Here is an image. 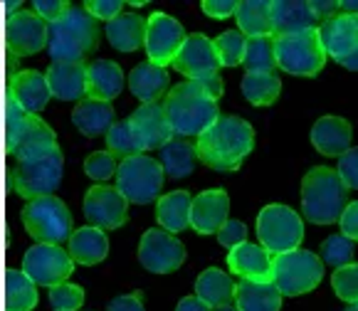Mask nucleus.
<instances>
[{
  "mask_svg": "<svg viewBox=\"0 0 358 311\" xmlns=\"http://www.w3.org/2000/svg\"><path fill=\"white\" fill-rule=\"evenodd\" d=\"M164 111L169 119L173 136H201L217 116V101H213L198 82H180L166 94Z\"/></svg>",
  "mask_w": 358,
  "mask_h": 311,
  "instance_id": "obj_4",
  "label": "nucleus"
},
{
  "mask_svg": "<svg viewBox=\"0 0 358 311\" xmlns=\"http://www.w3.org/2000/svg\"><path fill=\"white\" fill-rule=\"evenodd\" d=\"M319 43H322L327 57L336 59L338 64L358 48V17L338 13L329 20L319 22Z\"/></svg>",
  "mask_w": 358,
  "mask_h": 311,
  "instance_id": "obj_18",
  "label": "nucleus"
},
{
  "mask_svg": "<svg viewBox=\"0 0 358 311\" xmlns=\"http://www.w3.org/2000/svg\"><path fill=\"white\" fill-rule=\"evenodd\" d=\"M67 252L72 257V262L92 267V264H99L109 254V238H106V232L99 230V227H92V225L79 227V230L72 232V238H69Z\"/></svg>",
  "mask_w": 358,
  "mask_h": 311,
  "instance_id": "obj_30",
  "label": "nucleus"
},
{
  "mask_svg": "<svg viewBox=\"0 0 358 311\" xmlns=\"http://www.w3.org/2000/svg\"><path fill=\"white\" fill-rule=\"evenodd\" d=\"M255 146V131L240 116L220 114L206 131L198 136L195 153L213 171L230 173L243 166Z\"/></svg>",
  "mask_w": 358,
  "mask_h": 311,
  "instance_id": "obj_1",
  "label": "nucleus"
},
{
  "mask_svg": "<svg viewBox=\"0 0 358 311\" xmlns=\"http://www.w3.org/2000/svg\"><path fill=\"white\" fill-rule=\"evenodd\" d=\"M195 161H198L195 143L185 141V138L173 136L166 146H161V168L169 178H188L195 171Z\"/></svg>",
  "mask_w": 358,
  "mask_h": 311,
  "instance_id": "obj_34",
  "label": "nucleus"
},
{
  "mask_svg": "<svg viewBox=\"0 0 358 311\" xmlns=\"http://www.w3.org/2000/svg\"><path fill=\"white\" fill-rule=\"evenodd\" d=\"M8 10H10V15H13V13H17V10H22V3H20V0H8Z\"/></svg>",
  "mask_w": 358,
  "mask_h": 311,
  "instance_id": "obj_57",
  "label": "nucleus"
},
{
  "mask_svg": "<svg viewBox=\"0 0 358 311\" xmlns=\"http://www.w3.org/2000/svg\"><path fill=\"white\" fill-rule=\"evenodd\" d=\"M213 311H237L235 304H227V306H220V309H213Z\"/></svg>",
  "mask_w": 358,
  "mask_h": 311,
  "instance_id": "obj_58",
  "label": "nucleus"
},
{
  "mask_svg": "<svg viewBox=\"0 0 358 311\" xmlns=\"http://www.w3.org/2000/svg\"><path fill=\"white\" fill-rule=\"evenodd\" d=\"M99 45V22L82 6H72L67 15L48 25V52L52 62L85 64V57Z\"/></svg>",
  "mask_w": 358,
  "mask_h": 311,
  "instance_id": "obj_2",
  "label": "nucleus"
},
{
  "mask_svg": "<svg viewBox=\"0 0 358 311\" xmlns=\"http://www.w3.org/2000/svg\"><path fill=\"white\" fill-rule=\"evenodd\" d=\"M243 64L248 72H277L274 37H248Z\"/></svg>",
  "mask_w": 358,
  "mask_h": 311,
  "instance_id": "obj_38",
  "label": "nucleus"
},
{
  "mask_svg": "<svg viewBox=\"0 0 358 311\" xmlns=\"http://www.w3.org/2000/svg\"><path fill=\"white\" fill-rule=\"evenodd\" d=\"M164 168L151 156H131L124 159L116 168V190L127 198V203L148 205L158 198V190L164 188Z\"/></svg>",
  "mask_w": 358,
  "mask_h": 311,
  "instance_id": "obj_10",
  "label": "nucleus"
},
{
  "mask_svg": "<svg viewBox=\"0 0 358 311\" xmlns=\"http://www.w3.org/2000/svg\"><path fill=\"white\" fill-rule=\"evenodd\" d=\"M48 48V22L32 10H17L8 20V50L13 57H30Z\"/></svg>",
  "mask_w": 358,
  "mask_h": 311,
  "instance_id": "obj_17",
  "label": "nucleus"
},
{
  "mask_svg": "<svg viewBox=\"0 0 358 311\" xmlns=\"http://www.w3.org/2000/svg\"><path fill=\"white\" fill-rule=\"evenodd\" d=\"M82 8H85L96 22L99 20L109 22L124 13V0H87Z\"/></svg>",
  "mask_w": 358,
  "mask_h": 311,
  "instance_id": "obj_46",
  "label": "nucleus"
},
{
  "mask_svg": "<svg viewBox=\"0 0 358 311\" xmlns=\"http://www.w3.org/2000/svg\"><path fill=\"white\" fill-rule=\"evenodd\" d=\"M22 225L37 245H62L72 238V215L59 198H35L22 210Z\"/></svg>",
  "mask_w": 358,
  "mask_h": 311,
  "instance_id": "obj_7",
  "label": "nucleus"
},
{
  "mask_svg": "<svg viewBox=\"0 0 358 311\" xmlns=\"http://www.w3.org/2000/svg\"><path fill=\"white\" fill-rule=\"evenodd\" d=\"M129 89L141 104H158L171 92V77L166 67L153 62H141L129 74Z\"/></svg>",
  "mask_w": 358,
  "mask_h": 311,
  "instance_id": "obj_24",
  "label": "nucleus"
},
{
  "mask_svg": "<svg viewBox=\"0 0 358 311\" xmlns=\"http://www.w3.org/2000/svg\"><path fill=\"white\" fill-rule=\"evenodd\" d=\"M257 240L272 257L296 249L304 240V220L289 205H264L257 215Z\"/></svg>",
  "mask_w": 358,
  "mask_h": 311,
  "instance_id": "obj_9",
  "label": "nucleus"
},
{
  "mask_svg": "<svg viewBox=\"0 0 358 311\" xmlns=\"http://www.w3.org/2000/svg\"><path fill=\"white\" fill-rule=\"evenodd\" d=\"M106 311H146V309H143L141 294H124V296L111 299Z\"/></svg>",
  "mask_w": 358,
  "mask_h": 311,
  "instance_id": "obj_52",
  "label": "nucleus"
},
{
  "mask_svg": "<svg viewBox=\"0 0 358 311\" xmlns=\"http://www.w3.org/2000/svg\"><path fill=\"white\" fill-rule=\"evenodd\" d=\"M138 262L153 275H171L185 262V247L166 230H146L138 243Z\"/></svg>",
  "mask_w": 358,
  "mask_h": 311,
  "instance_id": "obj_13",
  "label": "nucleus"
},
{
  "mask_svg": "<svg viewBox=\"0 0 358 311\" xmlns=\"http://www.w3.org/2000/svg\"><path fill=\"white\" fill-rule=\"evenodd\" d=\"M85 215L92 227L99 230H116L122 227L129 217L127 198L111 185H94L85 196Z\"/></svg>",
  "mask_w": 358,
  "mask_h": 311,
  "instance_id": "obj_16",
  "label": "nucleus"
},
{
  "mask_svg": "<svg viewBox=\"0 0 358 311\" xmlns=\"http://www.w3.org/2000/svg\"><path fill=\"white\" fill-rule=\"evenodd\" d=\"M235 17L237 30L245 37H272L269 0H240Z\"/></svg>",
  "mask_w": 358,
  "mask_h": 311,
  "instance_id": "obj_35",
  "label": "nucleus"
},
{
  "mask_svg": "<svg viewBox=\"0 0 358 311\" xmlns=\"http://www.w3.org/2000/svg\"><path fill=\"white\" fill-rule=\"evenodd\" d=\"M85 304V289L79 284H57L50 289V306L52 311H77Z\"/></svg>",
  "mask_w": 358,
  "mask_h": 311,
  "instance_id": "obj_43",
  "label": "nucleus"
},
{
  "mask_svg": "<svg viewBox=\"0 0 358 311\" xmlns=\"http://www.w3.org/2000/svg\"><path fill=\"white\" fill-rule=\"evenodd\" d=\"M173 67L180 74H185L190 82H201L208 77H215L220 64H217V55L213 48V40L201 32L185 35L183 45H180L178 55L173 59Z\"/></svg>",
  "mask_w": 358,
  "mask_h": 311,
  "instance_id": "obj_15",
  "label": "nucleus"
},
{
  "mask_svg": "<svg viewBox=\"0 0 358 311\" xmlns=\"http://www.w3.org/2000/svg\"><path fill=\"white\" fill-rule=\"evenodd\" d=\"M269 22L272 37L299 35L319 27L309 10V0H269Z\"/></svg>",
  "mask_w": 358,
  "mask_h": 311,
  "instance_id": "obj_22",
  "label": "nucleus"
},
{
  "mask_svg": "<svg viewBox=\"0 0 358 311\" xmlns=\"http://www.w3.org/2000/svg\"><path fill=\"white\" fill-rule=\"evenodd\" d=\"M198 87H201V89L206 92V94L210 96L213 101H217L222 96V80H220V74H215V77H208V80H201V82H198Z\"/></svg>",
  "mask_w": 358,
  "mask_h": 311,
  "instance_id": "obj_53",
  "label": "nucleus"
},
{
  "mask_svg": "<svg viewBox=\"0 0 358 311\" xmlns=\"http://www.w3.org/2000/svg\"><path fill=\"white\" fill-rule=\"evenodd\" d=\"M274 62L282 72L294 77H316L327 64V52L319 43V32L274 37Z\"/></svg>",
  "mask_w": 358,
  "mask_h": 311,
  "instance_id": "obj_8",
  "label": "nucleus"
},
{
  "mask_svg": "<svg viewBox=\"0 0 358 311\" xmlns=\"http://www.w3.org/2000/svg\"><path fill=\"white\" fill-rule=\"evenodd\" d=\"M183 40L185 30L176 17L166 15V13H153L146 20V43H143V48H146L148 62L158 64V67L173 64Z\"/></svg>",
  "mask_w": 358,
  "mask_h": 311,
  "instance_id": "obj_14",
  "label": "nucleus"
},
{
  "mask_svg": "<svg viewBox=\"0 0 358 311\" xmlns=\"http://www.w3.org/2000/svg\"><path fill=\"white\" fill-rule=\"evenodd\" d=\"M331 287L338 299L346 301V304L358 301V262H351L341 269H334Z\"/></svg>",
  "mask_w": 358,
  "mask_h": 311,
  "instance_id": "obj_42",
  "label": "nucleus"
},
{
  "mask_svg": "<svg viewBox=\"0 0 358 311\" xmlns=\"http://www.w3.org/2000/svg\"><path fill=\"white\" fill-rule=\"evenodd\" d=\"M245 43H248V37L237 30V27L235 30H225L222 35H217V40H213V48H215V55H217V64H220V67H237V64H243Z\"/></svg>",
  "mask_w": 358,
  "mask_h": 311,
  "instance_id": "obj_40",
  "label": "nucleus"
},
{
  "mask_svg": "<svg viewBox=\"0 0 358 311\" xmlns=\"http://www.w3.org/2000/svg\"><path fill=\"white\" fill-rule=\"evenodd\" d=\"M57 146V136L40 116L22 111L15 101H8V151L13 159Z\"/></svg>",
  "mask_w": 358,
  "mask_h": 311,
  "instance_id": "obj_11",
  "label": "nucleus"
},
{
  "mask_svg": "<svg viewBox=\"0 0 358 311\" xmlns=\"http://www.w3.org/2000/svg\"><path fill=\"white\" fill-rule=\"evenodd\" d=\"M22 272L37 287H57L69 280L74 272V262L67 249L59 245H32L22 257Z\"/></svg>",
  "mask_w": 358,
  "mask_h": 311,
  "instance_id": "obj_12",
  "label": "nucleus"
},
{
  "mask_svg": "<svg viewBox=\"0 0 358 311\" xmlns=\"http://www.w3.org/2000/svg\"><path fill=\"white\" fill-rule=\"evenodd\" d=\"M341 67H346V69H351V72H358V48L353 50L351 55H348L346 59L341 62Z\"/></svg>",
  "mask_w": 358,
  "mask_h": 311,
  "instance_id": "obj_56",
  "label": "nucleus"
},
{
  "mask_svg": "<svg viewBox=\"0 0 358 311\" xmlns=\"http://www.w3.org/2000/svg\"><path fill=\"white\" fill-rule=\"evenodd\" d=\"M106 148H109L111 156H122L124 159H131V156H141L143 146L141 141L136 138V133H134L131 124H129V119H124V122H114V126L106 131Z\"/></svg>",
  "mask_w": 358,
  "mask_h": 311,
  "instance_id": "obj_39",
  "label": "nucleus"
},
{
  "mask_svg": "<svg viewBox=\"0 0 358 311\" xmlns=\"http://www.w3.org/2000/svg\"><path fill=\"white\" fill-rule=\"evenodd\" d=\"M243 96L255 106H269L280 99L282 80L277 72H248L243 77Z\"/></svg>",
  "mask_w": 358,
  "mask_h": 311,
  "instance_id": "obj_36",
  "label": "nucleus"
},
{
  "mask_svg": "<svg viewBox=\"0 0 358 311\" xmlns=\"http://www.w3.org/2000/svg\"><path fill=\"white\" fill-rule=\"evenodd\" d=\"M215 235H217V243L227 249L248 243V227H245V222H240V220H227Z\"/></svg>",
  "mask_w": 358,
  "mask_h": 311,
  "instance_id": "obj_47",
  "label": "nucleus"
},
{
  "mask_svg": "<svg viewBox=\"0 0 358 311\" xmlns=\"http://www.w3.org/2000/svg\"><path fill=\"white\" fill-rule=\"evenodd\" d=\"M309 10H311V15H314L316 25H319V22L338 15L341 8H338V0H309Z\"/></svg>",
  "mask_w": 358,
  "mask_h": 311,
  "instance_id": "obj_51",
  "label": "nucleus"
},
{
  "mask_svg": "<svg viewBox=\"0 0 358 311\" xmlns=\"http://www.w3.org/2000/svg\"><path fill=\"white\" fill-rule=\"evenodd\" d=\"M176 311H213V309L206 301H201L193 294V296H183V299L178 301V306H176Z\"/></svg>",
  "mask_w": 358,
  "mask_h": 311,
  "instance_id": "obj_54",
  "label": "nucleus"
},
{
  "mask_svg": "<svg viewBox=\"0 0 358 311\" xmlns=\"http://www.w3.org/2000/svg\"><path fill=\"white\" fill-rule=\"evenodd\" d=\"M338 8L346 15H356L358 17V0H338Z\"/></svg>",
  "mask_w": 358,
  "mask_h": 311,
  "instance_id": "obj_55",
  "label": "nucleus"
},
{
  "mask_svg": "<svg viewBox=\"0 0 358 311\" xmlns=\"http://www.w3.org/2000/svg\"><path fill=\"white\" fill-rule=\"evenodd\" d=\"M280 289L272 280H240L235 284V309L237 311H280L282 309Z\"/></svg>",
  "mask_w": 358,
  "mask_h": 311,
  "instance_id": "obj_27",
  "label": "nucleus"
},
{
  "mask_svg": "<svg viewBox=\"0 0 358 311\" xmlns=\"http://www.w3.org/2000/svg\"><path fill=\"white\" fill-rule=\"evenodd\" d=\"M64 156L62 148H43V151L27 153L20 159H13L10 185L17 196L35 201V198L52 196L62 183Z\"/></svg>",
  "mask_w": 358,
  "mask_h": 311,
  "instance_id": "obj_5",
  "label": "nucleus"
},
{
  "mask_svg": "<svg viewBox=\"0 0 358 311\" xmlns=\"http://www.w3.org/2000/svg\"><path fill=\"white\" fill-rule=\"evenodd\" d=\"M50 94L59 101H82L87 96V64L52 62L45 72Z\"/></svg>",
  "mask_w": 358,
  "mask_h": 311,
  "instance_id": "obj_23",
  "label": "nucleus"
},
{
  "mask_svg": "<svg viewBox=\"0 0 358 311\" xmlns=\"http://www.w3.org/2000/svg\"><path fill=\"white\" fill-rule=\"evenodd\" d=\"M50 99H52V94H50L48 80H45L43 72L20 69V72L10 74V82H8V101H15L22 111L37 116V111H43Z\"/></svg>",
  "mask_w": 358,
  "mask_h": 311,
  "instance_id": "obj_19",
  "label": "nucleus"
},
{
  "mask_svg": "<svg viewBox=\"0 0 358 311\" xmlns=\"http://www.w3.org/2000/svg\"><path fill=\"white\" fill-rule=\"evenodd\" d=\"M348 205V188L341 183L336 168L316 166L301 180V212L314 225H334L341 220Z\"/></svg>",
  "mask_w": 358,
  "mask_h": 311,
  "instance_id": "obj_3",
  "label": "nucleus"
},
{
  "mask_svg": "<svg viewBox=\"0 0 358 311\" xmlns=\"http://www.w3.org/2000/svg\"><path fill=\"white\" fill-rule=\"evenodd\" d=\"M129 124H131L134 133L141 141L143 151H151V148H161L173 138V129H171L169 119H166L164 104H141L131 116H129Z\"/></svg>",
  "mask_w": 358,
  "mask_h": 311,
  "instance_id": "obj_21",
  "label": "nucleus"
},
{
  "mask_svg": "<svg viewBox=\"0 0 358 311\" xmlns=\"http://www.w3.org/2000/svg\"><path fill=\"white\" fill-rule=\"evenodd\" d=\"M190 205H193V196L188 190H173L166 193L164 198H158L156 205V220L161 230L178 235V232L190 227Z\"/></svg>",
  "mask_w": 358,
  "mask_h": 311,
  "instance_id": "obj_31",
  "label": "nucleus"
},
{
  "mask_svg": "<svg viewBox=\"0 0 358 311\" xmlns=\"http://www.w3.org/2000/svg\"><path fill=\"white\" fill-rule=\"evenodd\" d=\"M85 173L90 175L92 180H96V185L109 180L111 175L116 173V159L109 151H94L87 156L85 161Z\"/></svg>",
  "mask_w": 358,
  "mask_h": 311,
  "instance_id": "obj_44",
  "label": "nucleus"
},
{
  "mask_svg": "<svg viewBox=\"0 0 358 311\" xmlns=\"http://www.w3.org/2000/svg\"><path fill=\"white\" fill-rule=\"evenodd\" d=\"M351 124L341 116H322L319 122L311 126V143L319 153L338 159L351 148Z\"/></svg>",
  "mask_w": 358,
  "mask_h": 311,
  "instance_id": "obj_25",
  "label": "nucleus"
},
{
  "mask_svg": "<svg viewBox=\"0 0 358 311\" xmlns=\"http://www.w3.org/2000/svg\"><path fill=\"white\" fill-rule=\"evenodd\" d=\"M114 106L109 101L96 99H82L72 111V122L85 136H99L114 126Z\"/></svg>",
  "mask_w": 358,
  "mask_h": 311,
  "instance_id": "obj_32",
  "label": "nucleus"
},
{
  "mask_svg": "<svg viewBox=\"0 0 358 311\" xmlns=\"http://www.w3.org/2000/svg\"><path fill=\"white\" fill-rule=\"evenodd\" d=\"M227 267L232 275L240 280H269V269H272V254L262 247V245L243 243L230 249L227 254Z\"/></svg>",
  "mask_w": 358,
  "mask_h": 311,
  "instance_id": "obj_26",
  "label": "nucleus"
},
{
  "mask_svg": "<svg viewBox=\"0 0 358 311\" xmlns=\"http://www.w3.org/2000/svg\"><path fill=\"white\" fill-rule=\"evenodd\" d=\"M146 6V0H131V8H143Z\"/></svg>",
  "mask_w": 358,
  "mask_h": 311,
  "instance_id": "obj_59",
  "label": "nucleus"
},
{
  "mask_svg": "<svg viewBox=\"0 0 358 311\" xmlns=\"http://www.w3.org/2000/svg\"><path fill=\"white\" fill-rule=\"evenodd\" d=\"M324 267L341 269L353 262V243L343 235H329L322 243V257Z\"/></svg>",
  "mask_w": 358,
  "mask_h": 311,
  "instance_id": "obj_41",
  "label": "nucleus"
},
{
  "mask_svg": "<svg viewBox=\"0 0 358 311\" xmlns=\"http://www.w3.org/2000/svg\"><path fill=\"white\" fill-rule=\"evenodd\" d=\"M195 296L206 301L210 309H220L235 301V282L227 272L217 267H208L195 282Z\"/></svg>",
  "mask_w": 358,
  "mask_h": 311,
  "instance_id": "obj_33",
  "label": "nucleus"
},
{
  "mask_svg": "<svg viewBox=\"0 0 358 311\" xmlns=\"http://www.w3.org/2000/svg\"><path fill=\"white\" fill-rule=\"evenodd\" d=\"M346 311H358V301H353V304H348Z\"/></svg>",
  "mask_w": 358,
  "mask_h": 311,
  "instance_id": "obj_60",
  "label": "nucleus"
},
{
  "mask_svg": "<svg viewBox=\"0 0 358 311\" xmlns=\"http://www.w3.org/2000/svg\"><path fill=\"white\" fill-rule=\"evenodd\" d=\"M227 212H230V196L225 190H203L193 198V205H190V227L201 235H215L227 222Z\"/></svg>",
  "mask_w": 358,
  "mask_h": 311,
  "instance_id": "obj_20",
  "label": "nucleus"
},
{
  "mask_svg": "<svg viewBox=\"0 0 358 311\" xmlns=\"http://www.w3.org/2000/svg\"><path fill=\"white\" fill-rule=\"evenodd\" d=\"M69 8L72 6H69L67 0H35V3H32V13L43 17L48 25H52L59 17L67 15Z\"/></svg>",
  "mask_w": 358,
  "mask_h": 311,
  "instance_id": "obj_48",
  "label": "nucleus"
},
{
  "mask_svg": "<svg viewBox=\"0 0 358 311\" xmlns=\"http://www.w3.org/2000/svg\"><path fill=\"white\" fill-rule=\"evenodd\" d=\"M269 280L280 289L282 296H299L316 289L324 280V262L311 249H289L274 254Z\"/></svg>",
  "mask_w": 358,
  "mask_h": 311,
  "instance_id": "obj_6",
  "label": "nucleus"
},
{
  "mask_svg": "<svg viewBox=\"0 0 358 311\" xmlns=\"http://www.w3.org/2000/svg\"><path fill=\"white\" fill-rule=\"evenodd\" d=\"M336 173L348 190H358V146L348 148L343 156H338Z\"/></svg>",
  "mask_w": 358,
  "mask_h": 311,
  "instance_id": "obj_45",
  "label": "nucleus"
},
{
  "mask_svg": "<svg viewBox=\"0 0 358 311\" xmlns=\"http://www.w3.org/2000/svg\"><path fill=\"white\" fill-rule=\"evenodd\" d=\"M338 227H341L343 238H348L351 243H358V201L346 205L341 220H338Z\"/></svg>",
  "mask_w": 358,
  "mask_h": 311,
  "instance_id": "obj_49",
  "label": "nucleus"
},
{
  "mask_svg": "<svg viewBox=\"0 0 358 311\" xmlns=\"http://www.w3.org/2000/svg\"><path fill=\"white\" fill-rule=\"evenodd\" d=\"M203 13L217 17V20H225L237 13V0H203Z\"/></svg>",
  "mask_w": 358,
  "mask_h": 311,
  "instance_id": "obj_50",
  "label": "nucleus"
},
{
  "mask_svg": "<svg viewBox=\"0 0 358 311\" xmlns=\"http://www.w3.org/2000/svg\"><path fill=\"white\" fill-rule=\"evenodd\" d=\"M106 40L119 52H136L146 43V17L138 13H122L119 17L106 22Z\"/></svg>",
  "mask_w": 358,
  "mask_h": 311,
  "instance_id": "obj_29",
  "label": "nucleus"
},
{
  "mask_svg": "<svg viewBox=\"0 0 358 311\" xmlns=\"http://www.w3.org/2000/svg\"><path fill=\"white\" fill-rule=\"evenodd\" d=\"M8 311H32L37 306V284L22 269L8 272Z\"/></svg>",
  "mask_w": 358,
  "mask_h": 311,
  "instance_id": "obj_37",
  "label": "nucleus"
},
{
  "mask_svg": "<svg viewBox=\"0 0 358 311\" xmlns=\"http://www.w3.org/2000/svg\"><path fill=\"white\" fill-rule=\"evenodd\" d=\"M124 89V72L111 59H94L87 64V99L109 101L116 99Z\"/></svg>",
  "mask_w": 358,
  "mask_h": 311,
  "instance_id": "obj_28",
  "label": "nucleus"
}]
</instances>
